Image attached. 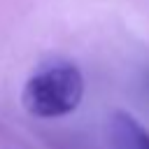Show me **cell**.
I'll list each match as a JSON object with an SVG mask.
<instances>
[{"label":"cell","instance_id":"6da1fadb","mask_svg":"<svg viewBox=\"0 0 149 149\" xmlns=\"http://www.w3.org/2000/svg\"><path fill=\"white\" fill-rule=\"evenodd\" d=\"M84 77L74 63H51L37 70L23 86V107L40 119H56L79 107Z\"/></svg>","mask_w":149,"mask_h":149},{"label":"cell","instance_id":"7a4b0ae2","mask_svg":"<svg viewBox=\"0 0 149 149\" xmlns=\"http://www.w3.org/2000/svg\"><path fill=\"white\" fill-rule=\"evenodd\" d=\"M114 149H149V130L128 112H114L109 119Z\"/></svg>","mask_w":149,"mask_h":149}]
</instances>
